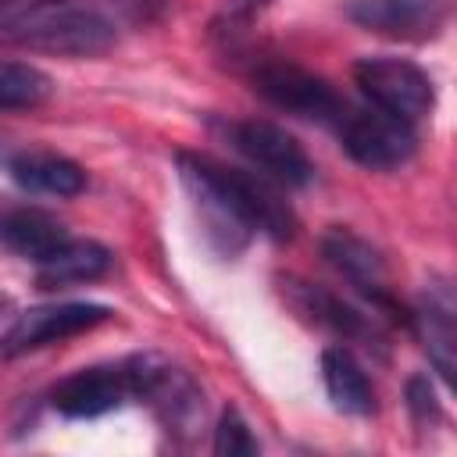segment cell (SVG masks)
I'll return each instance as SVG.
<instances>
[{"label": "cell", "mask_w": 457, "mask_h": 457, "mask_svg": "<svg viewBox=\"0 0 457 457\" xmlns=\"http://www.w3.org/2000/svg\"><path fill=\"white\" fill-rule=\"evenodd\" d=\"M0 39L29 46V50H46V54L96 57L114 46V25L107 18H100L96 11L36 7V11L0 21Z\"/></svg>", "instance_id": "cell-1"}, {"label": "cell", "mask_w": 457, "mask_h": 457, "mask_svg": "<svg viewBox=\"0 0 457 457\" xmlns=\"http://www.w3.org/2000/svg\"><path fill=\"white\" fill-rule=\"evenodd\" d=\"M175 161H179L182 186H186V193L193 200V211L200 214V228H204L207 243L218 253L236 257L250 243L253 228L243 218V211L236 207V200L228 196V189H225V182L218 175V161L204 157V154H189V150H182Z\"/></svg>", "instance_id": "cell-2"}, {"label": "cell", "mask_w": 457, "mask_h": 457, "mask_svg": "<svg viewBox=\"0 0 457 457\" xmlns=\"http://www.w3.org/2000/svg\"><path fill=\"white\" fill-rule=\"evenodd\" d=\"M343 143V150L371 171H386V168H400L403 161H411L414 154V129L371 104H339L336 118L328 121Z\"/></svg>", "instance_id": "cell-3"}, {"label": "cell", "mask_w": 457, "mask_h": 457, "mask_svg": "<svg viewBox=\"0 0 457 457\" xmlns=\"http://www.w3.org/2000/svg\"><path fill=\"white\" fill-rule=\"evenodd\" d=\"M353 82L361 86L364 100L407 125L425 118L436 104L432 79L400 57H364L353 64Z\"/></svg>", "instance_id": "cell-4"}, {"label": "cell", "mask_w": 457, "mask_h": 457, "mask_svg": "<svg viewBox=\"0 0 457 457\" xmlns=\"http://www.w3.org/2000/svg\"><path fill=\"white\" fill-rule=\"evenodd\" d=\"M228 139L275 186H307L311 175H314V164L303 154V146L286 129H278L271 121H261V118L232 121L228 125Z\"/></svg>", "instance_id": "cell-5"}, {"label": "cell", "mask_w": 457, "mask_h": 457, "mask_svg": "<svg viewBox=\"0 0 457 457\" xmlns=\"http://www.w3.org/2000/svg\"><path fill=\"white\" fill-rule=\"evenodd\" d=\"M253 89L275 104L278 111H289L296 118H311V121H332L343 96L314 71L289 64V61H268L253 71Z\"/></svg>", "instance_id": "cell-6"}, {"label": "cell", "mask_w": 457, "mask_h": 457, "mask_svg": "<svg viewBox=\"0 0 457 457\" xmlns=\"http://www.w3.org/2000/svg\"><path fill=\"white\" fill-rule=\"evenodd\" d=\"M107 318H111V311L100 307V303H43V307H32V311L18 314V321L4 332L0 357H18V353H29L36 346L79 336V332H86V328H93Z\"/></svg>", "instance_id": "cell-7"}, {"label": "cell", "mask_w": 457, "mask_h": 457, "mask_svg": "<svg viewBox=\"0 0 457 457\" xmlns=\"http://www.w3.org/2000/svg\"><path fill=\"white\" fill-rule=\"evenodd\" d=\"M346 14L375 36L425 43L436 39L446 25V0H353Z\"/></svg>", "instance_id": "cell-8"}, {"label": "cell", "mask_w": 457, "mask_h": 457, "mask_svg": "<svg viewBox=\"0 0 457 457\" xmlns=\"http://www.w3.org/2000/svg\"><path fill=\"white\" fill-rule=\"evenodd\" d=\"M125 378H129V393L146 396L154 403V411L175 428H186L204 414L196 386L179 368H171L157 357H136L125 368Z\"/></svg>", "instance_id": "cell-9"}, {"label": "cell", "mask_w": 457, "mask_h": 457, "mask_svg": "<svg viewBox=\"0 0 457 457\" xmlns=\"http://www.w3.org/2000/svg\"><path fill=\"white\" fill-rule=\"evenodd\" d=\"M321 257L343 275L350 278L364 296H371L382 311H400L386 289V261L378 257V250L371 243H364L361 236H353L350 228H328L321 236ZM403 314V311H400Z\"/></svg>", "instance_id": "cell-10"}, {"label": "cell", "mask_w": 457, "mask_h": 457, "mask_svg": "<svg viewBox=\"0 0 457 457\" xmlns=\"http://www.w3.org/2000/svg\"><path fill=\"white\" fill-rule=\"evenodd\" d=\"M282 296L289 300V307L300 318H307L318 328H328V332H336L343 339H361L368 346L378 343L375 325L357 307H350L343 296H336V293H328L321 286H311L303 278H282Z\"/></svg>", "instance_id": "cell-11"}, {"label": "cell", "mask_w": 457, "mask_h": 457, "mask_svg": "<svg viewBox=\"0 0 457 457\" xmlns=\"http://www.w3.org/2000/svg\"><path fill=\"white\" fill-rule=\"evenodd\" d=\"M125 396H129L125 368H82L61 378L50 393L54 407L64 418H100L107 411H118Z\"/></svg>", "instance_id": "cell-12"}, {"label": "cell", "mask_w": 457, "mask_h": 457, "mask_svg": "<svg viewBox=\"0 0 457 457\" xmlns=\"http://www.w3.org/2000/svg\"><path fill=\"white\" fill-rule=\"evenodd\" d=\"M71 236L64 232V225L39 211V207H4L0 211V243L29 261H43L50 257L57 246H64Z\"/></svg>", "instance_id": "cell-13"}, {"label": "cell", "mask_w": 457, "mask_h": 457, "mask_svg": "<svg viewBox=\"0 0 457 457\" xmlns=\"http://www.w3.org/2000/svg\"><path fill=\"white\" fill-rule=\"evenodd\" d=\"M411 321L418 325L436 371L446 382H453V371H457V325H453V296H450V289L446 286L428 289L421 311Z\"/></svg>", "instance_id": "cell-14"}, {"label": "cell", "mask_w": 457, "mask_h": 457, "mask_svg": "<svg viewBox=\"0 0 457 457\" xmlns=\"http://www.w3.org/2000/svg\"><path fill=\"white\" fill-rule=\"evenodd\" d=\"M111 268V253L100 243L89 239H68L64 246H57L50 257L39 261L36 282L39 289H64V286H79V282H93Z\"/></svg>", "instance_id": "cell-15"}, {"label": "cell", "mask_w": 457, "mask_h": 457, "mask_svg": "<svg viewBox=\"0 0 457 457\" xmlns=\"http://www.w3.org/2000/svg\"><path fill=\"white\" fill-rule=\"evenodd\" d=\"M321 378L328 389V400L343 411V414H371L375 411V389L364 375V368L357 364V357L343 346H328L321 353Z\"/></svg>", "instance_id": "cell-16"}, {"label": "cell", "mask_w": 457, "mask_h": 457, "mask_svg": "<svg viewBox=\"0 0 457 457\" xmlns=\"http://www.w3.org/2000/svg\"><path fill=\"white\" fill-rule=\"evenodd\" d=\"M11 175L21 189L50 196H79L86 189V171L61 154H18L11 161Z\"/></svg>", "instance_id": "cell-17"}, {"label": "cell", "mask_w": 457, "mask_h": 457, "mask_svg": "<svg viewBox=\"0 0 457 457\" xmlns=\"http://www.w3.org/2000/svg\"><path fill=\"white\" fill-rule=\"evenodd\" d=\"M50 96V75L25 61H0V107H36Z\"/></svg>", "instance_id": "cell-18"}, {"label": "cell", "mask_w": 457, "mask_h": 457, "mask_svg": "<svg viewBox=\"0 0 457 457\" xmlns=\"http://www.w3.org/2000/svg\"><path fill=\"white\" fill-rule=\"evenodd\" d=\"M257 439L250 432V425L243 421V414L236 407H225L214 428V453L218 457H257Z\"/></svg>", "instance_id": "cell-19"}, {"label": "cell", "mask_w": 457, "mask_h": 457, "mask_svg": "<svg viewBox=\"0 0 457 457\" xmlns=\"http://www.w3.org/2000/svg\"><path fill=\"white\" fill-rule=\"evenodd\" d=\"M407 403H411L414 418H421V421H428V418H436V414H439L436 393H432V386H428V378H425V375H414V378L407 382Z\"/></svg>", "instance_id": "cell-20"}, {"label": "cell", "mask_w": 457, "mask_h": 457, "mask_svg": "<svg viewBox=\"0 0 457 457\" xmlns=\"http://www.w3.org/2000/svg\"><path fill=\"white\" fill-rule=\"evenodd\" d=\"M0 311H4V296H0Z\"/></svg>", "instance_id": "cell-21"}, {"label": "cell", "mask_w": 457, "mask_h": 457, "mask_svg": "<svg viewBox=\"0 0 457 457\" xmlns=\"http://www.w3.org/2000/svg\"><path fill=\"white\" fill-rule=\"evenodd\" d=\"M4 4H11V0H0V7H4Z\"/></svg>", "instance_id": "cell-22"}]
</instances>
